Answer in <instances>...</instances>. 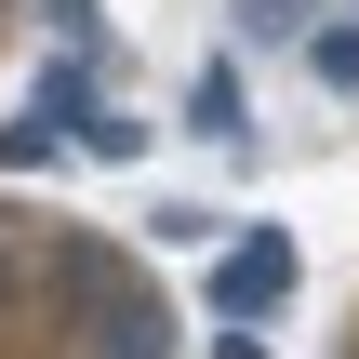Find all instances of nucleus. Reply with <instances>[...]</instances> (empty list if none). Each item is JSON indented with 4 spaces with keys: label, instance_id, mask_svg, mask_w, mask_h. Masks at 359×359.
Here are the masks:
<instances>
[{
    "label": "nucleus",
    "instance_id": "obj_1",
    "mask_svg": "<svg viewBox=\"0 0 359 359\" xmlns=\"http://www.w3.org/2000/svg\"><path fill=\"white\" fill-rule=\"evenodd\" d=\"M80 359H173V306H160L147 280L93 293V306H80Z\"/></svg>",
    "mask_w": 359,
    "mask_h": 359
},
{
    "label": "nucleus",
    "instance_id": "obj_2",
    "mask_svg": "<svg viewBox=\"0 0 359 359\" xmlns=\"http://www.w3.org/2000/svg\"><path fill=\"white\" fill-rule=\"evenodd\" d=\"M280 293H293V240H280V226H240V253L213 266V306H226V320L253 333V320H266Z\"/></svg>",
    "mask_w": 359,
    "mask_h": 359
},
{
    "label": "nucleus",
    "instance_id": "obj_3",
    "mask_svg": "<svg viewBox=\"0 0 359 359\" xmlns=\"http://www.w3.org/2000/svg\"><path fill=\"white\" fill-rule=\"evenodd\" d=\"M53 160H67V120L53 107H13L0 120V173H53Z\"/></svg>",
    "mask_w": 359,
    "mask_h": 359
},
{
    "label": "nucleus",
    "instance_id": "obj_4",
    "mask_svg": "<svg viewBox=\"0 0 359 359\" xmlns=\"http://www.w3.org/2000/svg\"><path fill=\"white\" fill-rule=\"evenodd\" d=\"M306 80L320 93H359V13H320L306 27Z\"/></svg>",
    "mask_w": 359,
    "mask_h": 359
},
{
    "label": "nucleus",
    "instance_id": "obj_5",
    "mask_svg": "<svg viewBox=\"0 0 359 359\" xmlns=\"http://www.w3.org/2000/svg\"><path fill=\"white\" fill-rule=\"evenodd\" d=\"M187 120H200V133H253V93H240V67H200V80H187Z\"/></svg>",
    "mask_w": 359,
    "mask_h": 359
},
{
    "label": "nucleus",
    "instance_id": "obj_6",
    "mask_svg": "<svg viewBox=\"0 0 359 359\" xmlns=\"http://www.w3.org/2000/svg\"><path fill=\"white\" fill-rule=\"evenodd\" d=\"M80 147H93V160H133V147H147V120H120V107H80Z\"/></svg>",
    "mask_w": 359,
    "mask_h": 359
},
{
    "label": "nucleus",
    "instance_id": "obj_7",
    "mask_svg": "<svg viewBox=\"0 0 359 359\" xmlns=\"http://www.w3.org/2000/svg\"><path fill=\"white\" fill-rule=\"evenodd\" d=\"M240 27H253V40H293V53H306V27H320V13H306V0H240Z\"/></svg>",
    "mask_w": 359,
    "mask_h": 359
},
{
    "label": "nucleus",
    "instance_id": "obj_8",
    "mask_svg": "<svg viewBox=\"0 0 359 359\" xmlns=\"http://www.w3.org/2000/svg\"><path fill=\"white\" fill-rule=\"evenodd\" d=\"M213 359H266V333H240V320H226V333H213Z\"/></svg>",
    "mask_w": 359,
    "mask_h": 359
},
{
    "label": "nucleus",
    "instance_id": "obj_9",
    "mask_svg": "<svg viewBox=\"0 0 359 359\" xmlns=\"http://www.w3.org/2000/svg\"><path fill=\"white\" fill-rule=\"evenodd\" d=\"M53 27H67V40H93V0H53Z\"/></svg>",
    "mask_w": 359,
    "mask_h": 359
},
{
    "label": "nucleus",
    "instance_id": "obj_10",
    "mask_svg": "<svg viewBox=\"0 0 359 359\" xmlns=\"http://www.w3.org/2000/svg\"><path fill=\"white\" fill-rule=\"evenodd\" d=\"M0 306H13V240H0Z\"/></svg>",
    "mask_w": 359,
    "mask_h": 359
}]
</instances>
